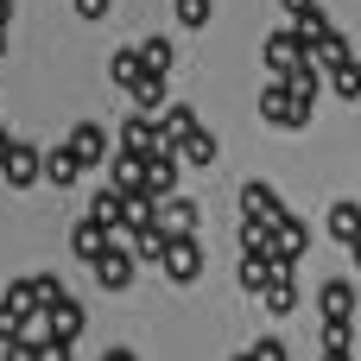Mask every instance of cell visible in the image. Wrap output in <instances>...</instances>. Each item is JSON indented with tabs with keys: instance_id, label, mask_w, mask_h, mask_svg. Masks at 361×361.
Instances as JSON below:
<instances>
[{
	"instance_id": "17",
	"label": "cell",
	"mask_w": 361,
	"mask_h": 361,
	"mask_svg": "<svg viewBox=\"0 0 361 361\" xmlns=\"http://www.w3.org/2000/svg\"><path fill=\"white\" fill-rule=\"evenodd\" d=\"M152 121H159V133H165V146H171L178 133H190V127H197V108H190V102H165Z\"/></svg>"
},
{
	"instance_id": "8",
	"label": "cell",
	"mask_w": 361,
	"mask_h": 361,
	"mask_svg": "<svg viewBox=\"0 0 361 361\" xmlns=\"http://www.w3.org/2000/svg\"><path fill=\"white\" fill-rule=\"evenodd\" d=\"M171 152H178V165H197V171H203V165H216V152H222V146H216V133L197 121L190 133H178V140H171Z\"/></svg>"
},
{
	"instance_id": "12",
	"label": "cell",
	"mask_w": 361,
	"mask_h": 361,
	"mask_svg": "<svg viewBox=\"0 0 361 361\" xmlns=\"http://www.w3.org/2000/svg\"><path fill=\"white\" fill-rule=\"evenodd\" d=\"M38 178H44V184H57V190H70V184L82 178V165L70 159V146H51V152H38Z\"/></svg>"
},
{
	"instance_id": "18",
	"label": "cell",
	"mask_w": 361,
	"mask_h": 361,
	"mask_svg": "<svg viewBox=\"0 0 361 361\" xmlns=\"http://www.w3.org/2000/svg\"><path fill=\"white\" fill-rule=\"evenodd\" d=\"M127 235H133V267H159V254H165V228L146 222V228H127Z\"/></svg>"
},
{
	"instance_id": "19",
	"label": "cell",
	"mask_w": 361,
	"mask_h": 361,
	"mask_svg": "<svg viewBox=\"0 0 361 361\" xmlns=\"http://www.w3.org/2000/svg\"><path fill=\"white\" fill-rule=\"evenodd\" d=\"M133 51H140V63H146V70H171V63H178V44H171V38H159V32H152V38H140Z\"/></svg>"
},
{
	"instance_id": "21",
	"label": "cell",
	"mask_w": 361,
	"mask_h": 361,
	"mask_svg": "<svg viewBox=\"0 0 361 361\" xmlns=\"http://www.w3.org/2000/svg\"><path fill=\"white\" fill-rule=\"evenodd\" d=\"M89 216H95V222H108V228H121V216H127V197H121L114 184H102V190H95V203H89Z\"/></svg>"
},
{
	"instance_id": "10",
	"label": "cell",
	"mask_w": 361,
	"mask_h": 361,
	"mask_svg": "<svg viewBox=\"0 0 361 361\" xmlns=\"http://www.w3.org/2000/svg\"><path fill=\"white\" fill-rule=\"evenodd\" d=\"M165 89H171V70H140V76L127 82L133 108H146V114H159V108H165Z\"/></svg>"
},
{
	"instance_id": "16",
	"label": "cell",
	"mask_w": 361,
	"mask_h": 361,
	"mask_svg": "<svg viewBox=\"0 0 361 361\" xmlns=\"http://www.w3.org/2000/svg\"><path fill=\"white\" fill-rule=\"evenodd\" d=\"M298 57H305V38H298V32H292V25H286V32H273V38H267V70H273V76H279V70H292V63H298Z\"/></svg>"
},
{
	"instance_id": "30",
	"label": "cell",
	"mask_w": 361,
	"mask_h": 361,
	"mask_svg": "<svg viewBox=\"0 0 361 361\" xmlns=\"http://www.w3.org/2000/svg\"><path fill=\"white\" fill-rule=\"evenodd\" d=\"M241 254H273L267 247V222H241Z\"/></svg>"
},
{
	"instance_id": "26",
	"label": "cell",
	"mask_w": 361,
	"mask_h": 361,
	"mask_svg": "<svg viewBox=\"0 0 361 361\" xmlns=\"http://www.w3.org/2000/svg\"><path fill=\"white\" fill-rule=\"evenodd\" d=\"M324 70H330V82H336V95H343V102H355V95H361V70H355V57H343V63H324Z\"/></svg>"
},
{
	"instance_id": "9",
	"label": "cell",
	"mask_w": 361,
	"mask_h": 361,
	"mask_svg": "<svg viewBox=\"0 0 361 361\" xmlns=\"http://www.w3.org/2000/svg\"><path fill=\"white\" fill-rule=\"evenodd\" d=\"M286 203H279V190L273 184H260V178H247L241 184V222H273Z\"/></svg>"
},
{
	"instance_id": "7",
	"label": "cell",
	"mask_w": 361,
	"mask_h": 361,
	"mask_svg": "<svg viewBox=\"0 0 361 361\" xmlns=\"http://www.w3.org/2000/svg\"><path fill=\"white\" fill-rule=\"evenodd\" d=\"M0 178H6L13 190L38 184V146H25V140H6V152H0Z\"/></svg>"
},
{
	"instance_id": "36",
	"label": "cell",
	"mask_w": 361,
	"mask_h": 361,
	"mask_svg": "<svg viewBox=\"0 0 361 361\" xmlns=\"http://www.w3.org/2000/svg\"><path fill=\"white\" fill-rule=\"evenodd\" d=\"M6 19H13V0H0V25H6Z\"/></svg>"
},
{
	"instance_id": "15",
	"label": "cell",
	"mask_w": 361,
	"mask_h": 361,
	"mask_svg": "<svg viewBox=\"0 0 361 361\" xmlns=\"http://www.w3.org/2000/svg\"><path fill=\"white\" fill-rule=\"evenodd\" d=\"M108 241H114V228H108V222H95V216H82V222L70 228V247H76V260H95Z\"/></svg>"
},
{
	"instance_id": "2",
	"label": "cell",
	"mask_w": 361,
	"mask_h": 361,
	"mask_svg": "<svg viewBox=\"0 0 361 361\" xmlns=\"http://www.w3.org/2000/svg\"><path fill=\"white\" fill-rule=\"evenodd\" d=\"M305 241H311V228H305L298 216H286V209H279V216L267 222V247H273V260H279V267H298Z\"/></svg>"
},
{
	"instance_id": "28",
	"label": "cell",
	"mask_w": 361,
	"mask_h": 361,
	"mask_svg": "<svg viewBox=\"0 0 361 361\" xmlns=\"http://www.w3.org/2000/svg\"><path fill=\"white\" fill-rule=\"evenodd\" d=\"M25 286H32V305H38V311L63 298V279H57V273H38V279H25Z\"/></svg>"
},
{
	"instance_id": "23",
	"label": "cell",
	"mask_w": 361,
	"mask_h": 361,
	"mask_svg": "<svg viewBox=\"0 0 361 361\" xmlns=\"http://www.w3.org/2000/svg\"><path fill=\"white\" fill-rule=\"evenodd\" d=\"M273 267H279L273 254H241V292H260L273 279Z\"/></svg>"
},
{
	"instance_id": "34",
	"label": "cell",
	"mask_w": 361,
	"mask_h": 361,
	"mask_svg": "<svg viewBox=\"0 0 361 361\" xmlns=\"http://www.w3.org/2000/svg\"><path fill=\"white\" fill-rule=\"evenodd\" d=\"M311 6H317V0H286V13H292V19H298V13H311Z\"/></svg>"
},
{
	"instance_id": "4",
	"label": "cell",
	"mask_w": 361,
	"mask_h": 361,
	"mask_svg": "<svg viewBox=\"0 0 361 361\" xmlns=\"http://www.w3.org/2000/svg\"><path fill=\"white\" fill-rule=\"evenodd\" d=\"M165 146V133H159V121L146 114V108H133L127 121H121V152H133V159H146V152H159Z\"/></svg>"
},
{
	"instance_id": "27",
	"label": "cell",
	"mask_w": 361,
	"mask_h": 361,
	"mask_svg": "<svg viewBox=\"0 0 361 361\" xmlns=\"http://www.w3.org/2000/svg\"><path fill=\"white\" fill-rule=\"evenodd\" d=\"M324 349H355V317H324Z\"/></svg>"
},
{
	"instance_id": "22",
	"label": "cell",
	"mask_w": 361,
	"mask_h": 361,
	"mask_svg": "<svg viewBox=\"0 0 361 361\" xmlns=\"http://www.w3.org/2000/svg\"><path fill=\"white\" fill-rule=\"evenodd\" d=\"M330 235H336L343 247H355V235H361V203H336V209H330Z\"/></svg>"
},
{
	"instance_id": "32",
	"label": "cell",
	"mask_w": 361,
	"mask_h": 361,
	"mask_svg": "<svg viewBox=\"0 0 361 361\" xmlns=\"http://www.w3.org/2000/svg\"><path fill=\"white\" fill-rule=\"evenodd\" d=\"M114 0H76V19H108Z\"/></svg>"
},
{
	"instance_id": "11",
	"label": "cell",
	"mask_w": 361,
	"mask_h": 361,
	"mask_svg": "<svg viewBox=\"0 0 361 361\" xmlns=\"http://www.w3.org/2000/svg\"><path fill=\"white\" fill-rule=\"evenodd\" d=\"M159 203H165V216H152V222H159L165 235H197V222H203V209H197L190 197H178V190H171V197H159Z\"/></svg>"
},
{
	"instance_id": "37",
	"label": "cell",
	"mask_w": 361,
	"mask_h": 361,
	"mask_svg": "<svg viewBox=\"0 0 361 361\" xmlns=\"http://www.w3.org/2000/svg\"><path fill=\"white\" fill-rule=\"evenodd\" d=\"M0 57H6V25H0Z\"/></svg>"
},
{
	"instance_id": "29",
	"label": "cell",
	"mask_w": 361,
	"mask_h": 361,
	"mask_svg": "<svg viewBox=\"0 0 361 361\" xmlns=\"http://www.w3.org/2000/svg\"><path fill=\"white\" fill-rule=\"evenodd\" d=\"M209 13H216V0H178V25H190V32H203Z\"/></svg>"
},
{
	"instance_id": "1",
	"label": "cell",
	"mask_w": 361,
	"mask_h": 361,
	"mask_svg": "<svg viewBox=\"0 0 361 361\" xmlns=\"http://www.w3.org/2000/svg\"><path fill=\"white\" fill-rule=\"evenodd\" d=\"M159 273H165L171 286H197V279H203V241H197V235H165Z\"/></svg>"
},
{
	"instance_id": "35",
	"label": "cell",
	"mask_w": 361,
	"mask_h": 361,
	"mask_svg": "<svg viewBox=\"0 0 361 361\" xmlns=\"http://www.w3.org/2000/svg\"><path fill=\"white\" fill-rule=\"evenodd\" d=\"M324 361H355V355H349V349H330V355H324Z\"/></svg>"
},
{
	"instance_id": "14",
	"label": "cell",
	"mask_w": 361,
	"mask_h": 361,
	"mask_svg": "<svg viewBox=\"0 0 361 361\" xmlns=\"http://www.w3.org/2000/svg\"><path fill=\"white\" fill-rule=\"evenodd\" d=\"M44 324H51V336H57V343H76V336H82V305L63 292L57 305H44Z\"/></svg>"
},
{
	"instance_id": "24",
	"label": "cell",
	"mask_w": 361,
	"mask_h": 361,
	"mask_svg": "<svg viewBox=\"0 0 361 361\" xmlns=\"http://www.w3.org/2000/svg\"><path fill=\"white\" fill-rule=\"evenodd\" d=\"M324 317H355V286L349 279H330L324 286Z\"/></svg>"
},
{
	"instance_id": "33",
	"label": "cell",
	"mask_w": 361,
	"mask_h": 361,
	"mask_svg": "<svg viewBox=\"0 0 361 361\" xmlns=\"http://www.w3.org/2000/svg\"><path fill=\"white\" fill-rule=\"evenodd\" d=\"M102 361H140L133 349H102Z\"/></svg>"
},
{
	"instance_id": "31",
	"label": "cell",
	"mask_w": 361,
	"mask_h": 361,
	"mask_svg": "<svg viewBox=\"0 0 361 361\" xmlns=\"http://www.w3.org/2000/svg\"><path fill=\"white\" fill-rule=\"evenodd\" d=\"M247 361H292V355H286V343H279V336H260V343L247 349Z\"/></svg>"
},
{
	"instance_id": "3",
	"label": "cell",
	"mask_w": 361,
	"mask_h": 361,
	"mask_svg": "<svg viewBox=\"0 0 361 361\" xmlns=\"http://www.w3.org/2000/svg\"><path fill=\"white\" fill-rule=\"evenodd\" d=\"M89 273H95V286H102V292H127V286H133V254L108 241V247L89 260Z\"/></svg>"
},
{
	"instance_id": "5",
	"label": "cell",
	"mask_w": 361,
	"mask_h": 361,
	"mask_svg": "<svg viewBox=\"0 0 361 361\" xmlns=\"http://www.w3.org/2000/svg\"><path fill=\"white\" fill-rule=\"evenodd\" d=\"M70 159H76L82 171L108 165V127H102V121H76V133H70Z\"/></svg>"
},
{
	"instance_id": "38",
	"label": "cell",
	"mask_w": 361,
	"mask_h": 361,
	"mask_svg": "<svg viewBox=\"0 0 361 361\" xmlns=\"http://www.w3.org/2000/svg\"><path fill=\"white\" fill-rule=\"evenodd\" d=\"M235 361H247V355H235Z\"/></svg>"
},
{
	"instance_id": "6",
	"label": "cell",
	"mask_w": 361,
	"mask_h": 361,
	"mask_svg": "<svg viewBox=\"0 0 361 361\" xmlns=\"http://www.w3.org/2000/svg\"><path fill=\"white\" fill-rule=\"evenodd\" d=\"M260 114H267L273 127H305V121H311V108H298V102L286 95V82H279V76L260 89Z\"/></svg>"
},
{
	"instance_id": "20",
	"label": "cell",
	"mask_w": 361,
	"mask_h": 361,
	"mask_svg": "<svg viewBox=\"0 0 361 361\" xmlns=\"http://www.w3.org/2000/svg\"><path fill=\"white\" fill-rule=\"evenodd\" d=\"M108 184H114L121 197L146 190V184H140V159H133V152H114V165H108Z\"/></svg>"
},
{
	"instance_id": "25",
	"label": "cell",
	"mask_w": 361,
	"mask_h": 361,
	"mask_svg": "<svg viewBox=\"0 0 361 361\" xmlns=\"http://www.w3.org/2000/svg\"><path fill=\"white\" fill-rule=\"evenodd\" d=\"M140 70H146V63H140V51H133V44H121V51L108 57V82H121V89H127Z\"/></svg>"
},
{
	"instance_id": "13",
	"label": "cell",
	"mask_w": 361,
	"mask_h": 361,
	"mask_svg": "<svg viewBox=\"0 0 361 361\" xmlns=\"http://www.w3.org/2000/svg\"><path fill=\"white\" fill-rule=\"evenodd\" d=\"M260 298H267V311H273V317L298 311V279H292V267H273V279L260 286Z\"/></svg>"
}]
</instances>
